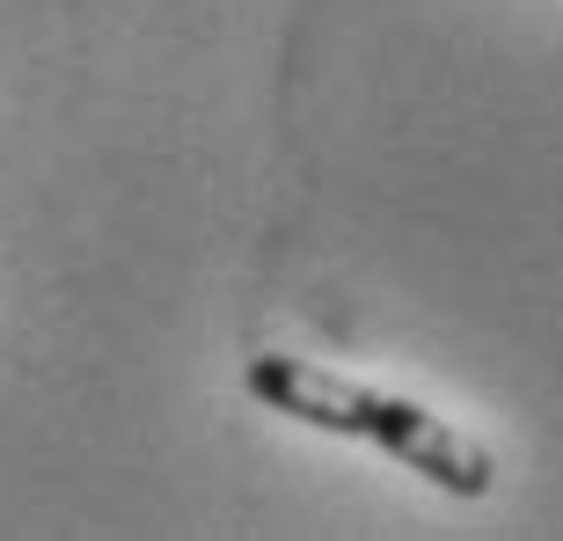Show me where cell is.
Masks as SVG:
<instances>
[{"label":"cell","instance_id":"cell-1","mask_svg":"<svg viewBox=\"0 0 563 541\" xmlns=\"http://www.w3.org/2000/svg\"><path fill=\"white\" fill-rule=\"evenodd\" d=\"M250 396L272 402L278 417L292 424H314V432H344V439H366L380 454H396L402 468H418L424 483L454 490V498H483L490 490V454H483L468 432H454L439 410L410 396H380V388H358V380L330 374V366H308L292 352H264L250 366Z\"/></svg>","mask_w":563,"mask_h":541}]
</instances>
